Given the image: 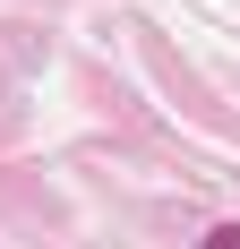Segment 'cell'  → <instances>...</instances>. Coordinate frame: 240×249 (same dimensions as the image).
<instances>
[{
    "label": "cell",
    "instance_id": "obj_1",
    "mask_svg": "<svg viewBox=\"0 0 240 249\" xmlns=\"http://www.w3.org/2000/svg\"><path fill=\"white\" fill-rule=\"evenodd\" d=\"M206 249H240V224H215V232H206Z\"/></svg>",
    "mask_w": 240,
    "mask_h": 249
}]
</instances>
